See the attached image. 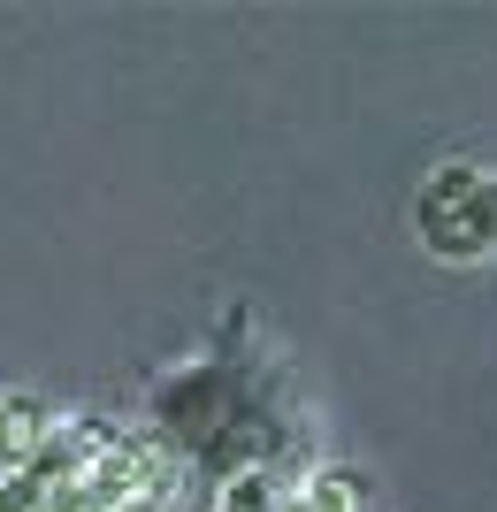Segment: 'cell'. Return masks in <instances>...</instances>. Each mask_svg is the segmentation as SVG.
<instances>
[{
	"label": "cell",
	"instance_id": "cell-1",
	"mask_svg": "<svg viewBox=\"0 0 497 512\" xmlns=\"http://www.w3.org/2000/svg\"><path fill=\"white\" fill-rule=\"evenodd\" d=\"M146 436L169 444L176 459H199L207 474H253L276 467V451L291 444V413H283V383L260 360H192L169 367L161 383L146 390Z\"/></svg>",
	"mask_w": 497,
	"mask_h": 512
},
{
	"label": "cell",
	"instance_id": "cell-2",
	"mask_svg": "<svg viewBox=\"0 0 497 512\" xmlns=\"http://www.w3.org/2000/svg\"><path fill=\"white\" fill-rule=\"evenodd\" d=\"M413 230L436 260H490L497 253V176L475 169V161H444L413 192Z\"/></svg>",
	"mask_w": 497,
	"mask_h": 512
},
{
	"label": "cell",
	"instance_id": "cell-3",
	"mask_svg": "<svg viewBox=\"0 0 497 512\" xmlns=\"http://www.w3.org/2000/svg\"><path fill=\"white\" fill-rule=\"evenodd\" d=\"M54 428H62V413L46 406L39 390H0V474L31 467Z\"/></svg>",
	"mask_w": 497,
	"mask_h": 512
},
{
	"label": "cell",
	"instance_id": "cell-4",
	"mask_svg": "<svg viewBox=\"0 0 497 512\" xmlns=\"http://www.w3.org/2000/svg\"><path fill=\"white\" fill-rule=\"evenodd\" d=\"M291 497L299 490H283L276 467H253V474H230L215 490V512H291Z\"/></svg>",
	"mask_w": 497,
	"mask_h": 512
},
{
	"label": "cell",
	"instance_id": "cell-5",
	"mask_svg": "<svg viewBox=\"0 0 497 512\" xmlns=\"http://www.w3.org/2000/svg\"><path fill=\"white\" fill-rule=\"evenodd\" d=\"M360 497H368V482H360L352 467H314L306 490H299V505L306 512H360Z\"/></svg>",
	"mask_w": 497,
	"mask_h": 512
},
{
	"label": "cell",
	"instance_id": "cell-6",
	"mask_svg": "<svg viewBox=\"0 0 497 512\" xmlns=\"http://www.w3.org/2000/svg\"><path fill=\"white\" fill-rule=\"evenodd\" d=\"M115 512H169V490H146V497H130V505H115Z\"/></svg>",
	"mask_w": 497,
	"mask_h": 512
}]
</instances>
